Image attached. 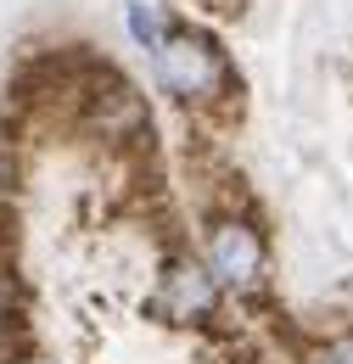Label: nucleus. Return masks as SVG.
I'll use <instances>...</instances> for the list:
<instances>
[{
  "label": "nucleus",
  "instance_id": "obj_2",
  "mask_svg": "<svg viewBox=\"0 0 353 364\" xmlns=\"http://www.w3.org/2000/svg\"><path fill=\"white\" fill-rule=\"evenodd\" d=\"M202 269L214 274V286L230 291V297H253L269 274V241L264 230L253 225L247 213L224 208L208 219V235H202Z\"/></svg>",
  "mask_w": 353,
  "mask_h": 364
},
{
  "label": "nucleus",
  "instance_id": "obj_3",
  "mask_svg": "<svg viewBox=\"0 0 353 364\" xmlns=\"http://www.w3.org/2000/svg\"><path fill=\"white\" fill-rule=\"evenodd\" d=\"M157 314L169 319V325H208V319L219 314V286H214V274L202 269V258H169V269L157 280Z\"/></svg>",
  "mask_w": 353,
  "mask_h": 364
},
{
  "label": "nucleus",
  "instance_id": "obj_4",
  "mask_svg": "<svg viewBox=\"0 0 353 364\" xmlns=\"http://www.w3.org/2000/svg\"><path fill=\"white\" fill-rule=\"evenodd\" d=\"M303 364H353V331H337V336H320L303 348Z\"/></svg>",
  "mask_w": 353,
  "mask_h": 364
},
{
  "label": "nucleus",
  "instance_id": "obj_5",
  "mask_svg": "<svg viewBox=\"0 0 353 364\" xmlns=\"http://www.w3.org/2000/svg\"><path fill=\"white\" fill-rule=\"evenodd\" d=\"M124 23H130V40H135V46H146V50L157 46V40H163V17H157L152 6H140V0H130Z\"/></svg>",
  "mask_w": 353,
  "mask_h": 364
},
{
  "label": "nucleus",
  "instance_id": "obj_1",
  "mask_svg": "<svg viewBox=\"0 0 353 364\" xmlns=\"http://www.w3.org/2000/svg\"><path fill=\"white\" fill-rule=\"evenodd\" d=\"M152 79L157 90L179 101V107H224L236 95V73H230V56H224L208 34L196 28H163V40L152 46Z\"/></svg>",
  "mask_w": 353,
  "mask_h": 364
},
{
  "label": "nucleus",
  "instance_id": "obj_6",
  "mask_svg": "<svg viewBox=\"0 0 353 364\" xmlns=\"http://www.w3.org/2000/svg\"><path fill=\"white\" fill-rule=\"evenodd\" d=\"M17 180H23V163H17V151H11V140H0V208L17 196Z\"/></svg>",
  "mask_w": 353,
  "mask_h": 364
}]
</instances>
